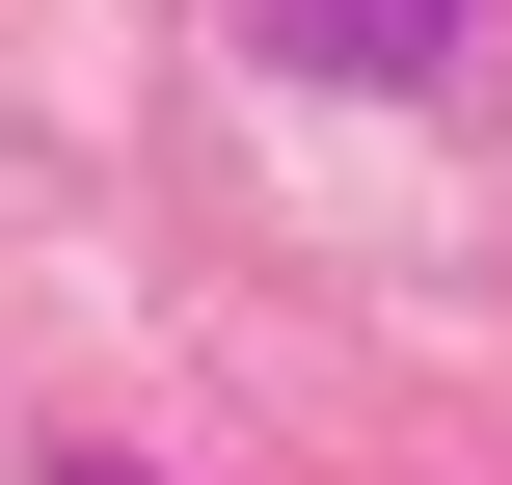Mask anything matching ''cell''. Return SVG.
<instances>
[{"label": "cell", "instance_id": "6da1fadb", "mask_svg": "<svg viewBox=\"0 0 512 485\" xmlns=\"http://www.w3.org/2000/svg\"><path fill=\"white\" fill-rule=\"evenodd\" d=\"M270 54H324V81H459V0H270Z\"/></svg>", "mask_w": 512, "mask_h": 485}]
</instances>
